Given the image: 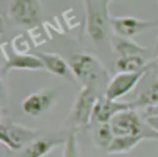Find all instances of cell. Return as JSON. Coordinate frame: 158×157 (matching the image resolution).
I'll return each mask as SVG.
<instances>
[{"label":"cell","instance_id":"6da1fadb","mask_svg":"<svg viewBox=\"0 0 158 157\" xmlns=\"http://www.w3.org/2000/svg\"><path fill=\"white\" fill-rule=\"evenodd\" d=\"M69 64L77 82L81 87H88L96 90L101 96L105 95L107 84L110 82L109 70L100 62L99 58L86 52L74 53Z\"/></svg>","mask_w":158,"mask_h":157},{"label":"cell","instance_id":"7a4b0ae2","mask_svg":"<svg viewBox=\"0 0 158 157\" xmlns=\"http://www.w3.org/2000/svg\"><path fill=\"white\" fill-rule=\"evenodd\" d=\"M111 0H84L86 32L98 48L110 45V11Z\"/></svg>","mask_w":158,"mask_h":157},{"label":"cell","instance_id":"3957f363","mask_svg":"<svg viewBox=\"0 0 158 157\" xmlns=\"http://www.w3.org/2000/svg\"><path fill=\"white\" fill-rule=\"evenodd\" d=\"M110 126L115 136H143L146 140L158 141V132L141 117L136 109L120 111L110 120Z\"/></svg>","mask_w":158,"mask_h":157},{"label":"cell","instance_id":"277c9868","mask_svg":"<svg viewBox=\"0 0 158 157\" xmlns=\"http://www.w3.org/2000/svg\"><path fill=\"white\" fill-rule=\"evenodd\" d=\"M100 96L101 95L91 88H80L72 106V110L67 117V125H69V130L77 131L78 129H84L91 125L93 111Z\"/></svg>","mask_w":158,"mask_h":157},{"label":"cell","instance_id":"5b68a950","mask_svg":"<svg viewBox=\"0 0 158 157\" xmlns=\"http://www.w3.org/2000/svg\"><path fill=\"white\" fill-rule=\"evenodd\" d=\"M9 20L23 28L41 25L42 7L40 0H10L7 9Z\"/></svg>","mask_w":158,"mask_h":157},{"label":"cell","instance_id":"8992f818","mask_svg":"<svg viewBox=\"0 0 158 157\" xmlns=\"http://www.w3.org/2000/svg\"><path fill=\"white\" fill-rule=\"evenodd\" d=\"M41 131L31 129L11 120H2L0 124V140L10 151H21L26 145L37 138Z\"/></svg>","mask_w":158,"mask_h":157},{"label":"cell","instance_id":"52a82bcc","mask_svg":"<svg viewBox=\"0 0 158 157\" xmlns=\"http://www.w3.org/2000/svg\"><path fill=\"white\" fill-rule=\"evenodd\" d=\"M2 66L1 77H5L12 70H44L43 62L37 54H20L11 49L10 43H1Z\"/></svg>","mask_w":158,"mask_h":157},{"label":"cell","instance_id":"ba28073f","mask_svg":"<svg viewBox=\"0 0 158 157\" xmlns=\"http://www.w3.org/2000/svg\"><path fill=\"white\" fill-rule=\"evenodd\" d=\"M151 68L152 62L149 61L148 67L139 72H117L115 75L111 77L104 96H106L110 100H120L121 98L126 96L135 88H137L144 74Z\"/></svg>","mask_w":158,"mask_h":157},{"label":"cell","instance_id":"9c48e42d","mask_svg":"<svg viewBox=\"0 0 158 157\" xmlns=\"http://www.w3.org/2000/svg\"><path fill=\"white\" fill-rule=\"evenodd\" d=\"M110 26L115 36L132 38L149 28L158 26V21L138 19L135 16H111Z\"/></svg>","mask_w":158,"mask_h":157},{"label":"cell","instance_id":"30bf717a","mask_svg":"<svg viewBox=\"0 0 158 157\" xmlns=\"http://www.w3.org/2000/svg\"><path fill=\"white\" fill-rule=\"evenodd\" d=\"M130 104L132 109H147L158 105V75L152 68L137 85V93L133 99L130 100Z\"/></svg>","mask_w":158,"mask_h":157},{"label":"cell","instance_id":"8fae6325","mask_svg":"<svg viewBox=\"0 0 158 157\" xmlns=\"http://www.w3.org/2000/svg\"><path fill=\"white\" fill-rule=\"evenodd\" d=\"M67 134H56L47 136H38L28 145H26L16 157H44L54 148L65 143Z\"/></svg>","mask_w":158,"mask_h":157},{"label":"cell","instance_id":"7c38bea8","mask_svg":"<svg viewBox=\"0 0 158 157\" xmlns=\"http://www.w3.org/2000/svg\"><path fill=\"white\" fill-rule=\"evenodd\" d=\"M57 98L56 89H41L38 91L31 93L21 101V109L25 114L30 116H38L51 109Z\"/></svg>","mask_w":158,"mask_h":157},{"label":"cell","instance_id":"4fadbf2b","mask_svg":"<svg viewBox=\"0 0 158 157\" xmlns=\"http://www.w3.org/2000/svg\"><path fill=\"white\" fill-rule=\"evenodd\" d=\"M132 109L130 101H120V100H110L106 96H100L95 104L93 116H91V125L95 124H104L110 122V120L122 110Z\"/></svg>","mask_w":158,"mask_h":157},{"label":"cell","instance_id":"5bb4252c","mask_svg":"<svg viewBox=\"0 0 158 157\" xmlns=\"http://www.w3.org/2000/svg\"><path fill=\"white\" fill-rule=\"evenodd\" d=\"M41 61L43 62L44 66V70L49 72L51 74L56 75V77H60L64 78L65 80H69L73 84H78L70 64L58 53H53V52H37L36 53Z\"/></svg>","mask_w":158,"mask_h":157},{"label":"cell","instance_id":"9a60e30c","mask_svg":"<svg viewBox=\"0 0 158 157\" xmlns=\"http://www.w3.org/2000/svg\"><path fill=\"white\" fill-rule=\"evenodd\" d=\"M110 46L112 51L118 54V57H125V56H132V54H142L144 56L148 49L137 42L132 41L131 38H125V37H118V36H111L110 38Z\"/></svg>","mask_w":158,"mask_h":157},{"label":"cell","instance_id":"2e32d148","mask_svg":"<svg viewBox=\"0 0 158 157\" xmlns=\"http://www.w3.org/2000/svg\"><path fill=\"white\" fill-rule=\"evenodd\" d=\"M144 140L146 138L143 136H115L110 147L106 150V153L107 155L128 153Z\"/></svg>","mask_w":158,"mask_h":157},{"label":"cell","instance_id":"e0dca14e","mask_svg":"<svg viewBox=\"0 0 158 157\" xmlns=\"http://www.w3.org/2000/svg\"><path fill=\"white\" fill-rule=\"evenodd\" d=\"M148 64L149 61H147L142 54H132L118 57L115 62V68L117 72H139L146 69Z\"/></svg>","mask_w":158,"mask_h":157},{"label":"cell","instance_id":"ac0fdd59","mask_svg":"<svg viewBox=\"0 0 158 157\" xmlns=\"http://www.w3.org/2000/svg\"><path fill=\"white\" fill-rule=\"evenodd\" d=\"M114 138H115V135L112 132L110 122L93 125V141L96 147L106 151L110 147Z\"/></svg>","mask_w":158,"mask_h":157},{"label":"cell","instance_id":"d6986e66","mask_svg":"<svg viewBox=\"0 0 158 157\" xmlns=\"http://www.w3.org/2000/svg\"><path fill=\"white\" fill-rule=\"evenodd\" d=\"M9 43H10L11 49L20 54H28V52L32 48H35L28 33H25V32H21L14 36L11 41H9Z\"/></svg>","mask_w":158,"mask_h":157},{"label":"cell","instance_id":"ffe728a7","mask_svg":"<svg viewBox=\"0 0 158 157\" xmlns=\"http://www.w3.org/2000/svg\"><path fill=\"white\" fill-rule=\"evenodd\" d=\"M63 157H80L75 130H68L67 132L65 143L63 145Z\"/></svg>","mask_w":158,"mask_h":157},{"label":"cell","instance_id":"44dd1931","mask_svg":"<svg viewBox=\"0 0 158 157\" xmlns=\"http://www.w3.org/2000/svg\"><path fill=\"white\" fill-rule=\"evenodd\" d=\"M144 119H146L147 124H148L156 132H158V114H157V115H149V116H146Z\"/></svg>","mask_w":158,"mask_h":157},{"label":"cell","instance_id":"7402d4cb","mask_svg":"<svg viewBox=\"0 0 158 157\" xmlns=\"http://www.w3.org/2000/svg\"><path fill=\"white\" fill-rule=\"evenodd\" d=\"M157 114H158V105L144 109V115H146V116H149V115H157Z\"/></svg>","mask_w":158,"mask_h":157},{"label":"cell","instance_id":"603a6c76","mask_svg":"<svg viewBox=\"0 0 158 157\" xmlns=\"http://www.w3.org/2000/svg\"><path fill=\"white\" fill-rule=\"evenodd\" d=\"M151 62H152V69L158 75V57H154L153 59H151Z\"/></svg>","mask_w":158,"mask_h":157},{"label":"cell","instance_id":"cb8c5ba5","mask_svg":"<svg viewBox=\"0 0 158 157\" xmlns=\"http://www.w3.org/2000/svg\"><path fill=\"white\" fill-rule=\"evenodd\" d=\"M156 52L158 53V40H157V46H156Z\"/></svg>","mask_w":158,"mask_h":157}]
</instances>
